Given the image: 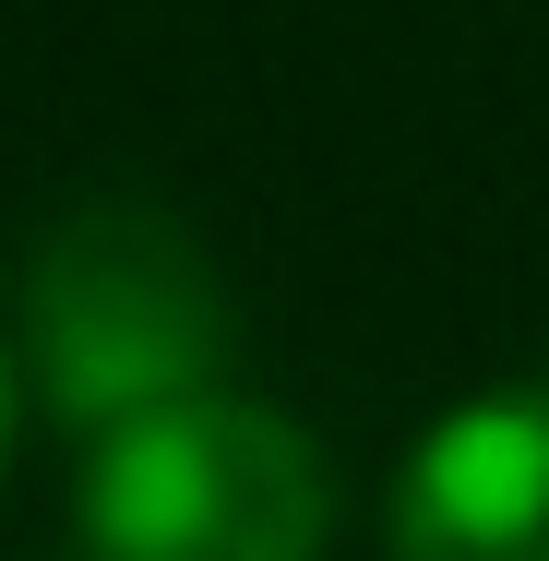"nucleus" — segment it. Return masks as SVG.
<instances>
[{"instance_id":"1","label":"nucleus","mask_w":549,"mask_h":561,"mask_svg":"<svg viewBox=\"0 0 549 561\" xmlns=\"http://www.w3.org/2000/svg\"><path fill=\"white\" fill-rule=\"evenodd\" d=\"M227 287L168 204H72L24 263V382L60 431L108 443L119 419L216 394Z\"/></svg>"},{"instance_id":"4","label":"nucleus","mask_w":549,"mask_h":561,"mask_svg":"<svg viewBox=\"0 0 549 561\" xmlns=\"http://www.w3.org/2000/svg\"><path fill=\"white\" fill-rule=\"evenodd\" d=\"M12 419H24V370H12V346H0V466H12Z\"/></svg>"},{"instance_id":"2","label":"nucleus","mask_w":549,"mask_h":561,"mask_svg":"<svg viewBox=\"0 0 549 561\" xmlns=\"http://www.w3.org/2000/svg\"><path fill=\"white\" fill-rule=\"evenodd\" d=\"M334 466L287 407L192 394L119 419L84 454V550L96 561H323Z\"/></svg>"},{"instance_id":"3","label":"nucleus","mask_w":549,"mask_h":561,"mask_svg":"<svg viewBox=\"0 0 549 561\" xmlns=\"http://www.w3.org/2000/svg\"><path fill=\"white\" fill-rule=\"evenodd\" d=\"M394 561H549V382L442 407L382 502Z\"/></svg>"}]
</instances>
